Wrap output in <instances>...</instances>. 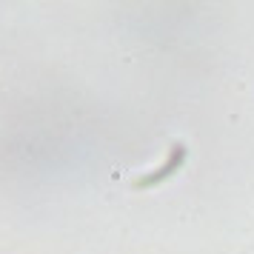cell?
I'll return each mask as SVG.
<instances>
[{
    "label": "cell",
    "mask_w": 254,
    "mask_h": 254,
    "mask_svg": "<svg viewBox=\"0 0 254 254\" xmlns=\"http://www.w3.org/2000/svg\"><path fill=\"white\" fill-rule=\"evenodd\" d=\"M186 157H189V149H186L183 143H172V151H169L166 163H163L160 169H154L151 174H146V177L134 180V189H151V186H157V183H163V180H169L172 174H177L180 169H183Z\"/></svg>",
    "instance_id": "obj_1"
}]
</instances>
